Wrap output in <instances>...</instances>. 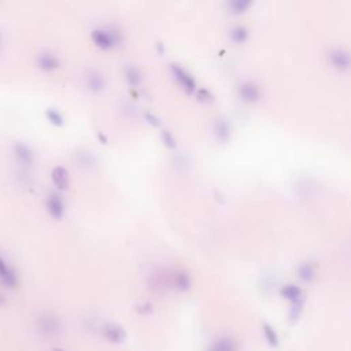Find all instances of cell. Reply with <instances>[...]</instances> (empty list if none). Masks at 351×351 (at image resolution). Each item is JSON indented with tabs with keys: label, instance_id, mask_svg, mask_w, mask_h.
I'll list each match as a JSON object with an SVG mask.
<instances>
[{
	"label": "cell",
	"instance_id": "1",
	"mask_svg": "<svg viewBox=\"0 0 351 351\" xmlns=\"http://www.w3.org/2000/svg\"><path fill=\"white\" fill-rule=\"evenodd\" d=\"M92 37L93 44L100 48V50H104V51H109L111 48H114L122 42V36L121 33L114 28H104V29H95L91 34Z\"/></svg>",
	"mask_w": 351,
	"mask_h": 351
},
{
	"label": "cell",
	"instance_id": "2",
	"mask_svg": "<svg viewBox=\"0 0 351 351\" xmlns=\"http://www.w3.org/2000/svg\"><path fill=\"white\" fill-rule=\"evenodd\" d=\"M170 72L174 77L176 83L179 84L188 95H192L196 91V81L188 70H185L183 66L177 65V63H171Z\"/></svg>",
	"mask_w": 351,
	"mask_h": 351
},
{
	"label": "cell",
	"instance_id": "3",
	"mask_svg": "<svg viewBox=\"0 0 351 351\" xmlns=\"http://www.w3.org/2000/svg\"><path fill=\"white\" fill-rule=\"evenodd\" d=\"M0 284L6 288H15L19 284L18 274L3 257H0Z\"/></svg>",
	"mask_w": 351,
	"mask_h": 351
},
{
	"label": "cell",
	"instance_id": "4",
	"mask_svg": "<svg viewBox=\"0 0 351 351\" xmlns=\"http://www.w3.org/2000/svg\"><path fill=\"white\" fill-rule=\"evenodd\" d=\"M47 212L56 221L63 218V216H65V202H63V199L59 194L52 192V194L48 195V198H47Z\"/></svg>",
	"mask_w": 351,
	"mask_h": 351
},
{
	"label": "cell",
	"instance_id": "5",
	"mask_svg": "<svg viewBox=\"0 0 351 351\" xmlns=\"http://www.w3.org/2000/svg\"><path fill=\"white\" fill-rule=\"evenodd\" d=\"M36 65L43 72H55V70L59 69L62 63H60V59L55 54L46 51L39 54L36 59Z\"/></svg>",
	"mask_w": 351,
	"mask_h": 351
},
{
	"label": "cell",
	"instance_id": "6",
	"mask_svg": "<svg viewBox=\"0 0 351 351\" xmlns=\"http://www.w3.org/2000/svg\"><path fill=\"white\" fill-rule=\"evenodd\" d=\"M14 151L15 161L18 162L22 167H30L33 165L34 157H33L32 150L23 143H15L13 147Z\"/></svg>",
	"mask_w": 351,
	"mask_h": 351
},
{
	"label": "cell",
	"instance_id": "7",
	"mask_svg": "<svg viewBox=\"0 0 351 351\" xmlns=\"http://www.w3.org/2000/svg\"><path fill=\"white\" fill-rule=\"evenodd\" d=\"M103 335H104V337H106L109 342L116 343V344L124 343L125 339H126L125 329L116 323H107L103 327Z\"/></svg>",
	"mask_w": 351,
	"mask_h": 351
},
{
	"label": "cell",
	"instance_id": "8",
	"mask_svg": "<svg viewBox=\"0 0 351 351\" xmlns=\"http://www.w3.org/2000/svg\"><path fill=\"white\" fill-rule=\"evenodd\" d=\"M85 83H87L88 89H89L91 92L99 93L106 89V79H104V76H103L99 70H91V72L87 74Z\"/></svg>",
	"mask_w": 351,
	"mask_h": 351
},
{
	"label": "cell",
	"instance_id": "9",
	"mask_svg": "<svg viewBox=\"0 0 351 351\" xmlns=\"http://www.w3.org/2000/svg\"><path fill=\"white\" fill-rule=\"evenodd\" d=\"M51 180L59 191H66L70 185L69 171L63 166H56L51 171Z\"/></svg>",
	"mask_w": 351,
	"mask_h": 351
},
{
	"label": "cell",
	"instance_id": "10",
	"mask_svg": "<svg viewBox=\"0 0 351 351\" xmlns=\"http://www.w3.org/2000/svg\"><path fill=\"white\" fill-rule=\"evenodd\" d=\"M39 327H40V331L44 335L52 336V335H56V333L59 332L60 323L54 315H43L40 321H39Z\"/></svg>",
	"mask_w": 351,
	"mask_h": 351
},
{
	"label": "cell",
	"instance_id": "11",
	"mask_svg": "<svg viewBox=\"0 0 351 351\" xmlns=\"http://www.w3.org/2000/svg\"><path fill=\"white\" fill-rule=\"evenodd\" d=\"M125 80L132 88H139L143 83V74L134 66H126L125 67Z\"/></svg>",
	"mask_w": 351,
	"mask_h": 351
},
{
	"label": "cell",
	"instance_id": "12",
	"mask_svg": "<svg viewBox=\"0 0 351 351\" xmlns=\"http://www.w3.org/2000/svg\"><path fill=\"white\" fill-rule=\"evenodd\" d=\"M283 296L291 300L292 305H303V292L299 287L287 286L283 288Z\"/></svg>",
	"mask_w": 351,
	"mask_h": 351
},
{
	"label": "cell",
	"instance_id": "13",
	"mask_svg": "<svg viewBox=\"0 0 351 351\" xmlns=\"http://www.w3.org/2000/svg\"><path fill=\"white\" fill-rule=\"evenodd\" d=\"M173 284L181 292L188 291L191 288V277L187 272H177L173 277Z\"/></svg>",
	"mask_w": 351,
	"mask_h": 351
},
{
	"label": "cell",
	"instance_id": "14",
	"mask_svg": "<svg viewBox=\"0 0 351 351\" xmlns=\"http://www.w3.org/2000/svg\"><path fill=\"white\" fill-rule=\"evenodd\" d=\"M262 333L265 340L270 347H278L280 344V340H278V335L276 332V329L273 328L272 325H269L268 323L262 324Z\"/></svg>",
	"mask_w": 351,
	"mask_h": 351
},
{
	"label": "cell",
	"instance_id": "15",
	"mask_svg": "<svg viewBox=\"0 0 351 351\" xmlns=\"http://www.w3.org/2000/svg\"><path fill=\"white\" fill-rule=\"evenodd\" d=\"M240 96L245 102H254L255 99L258 97V89H257L254 84H244L240 88Z\"/></svg>",
	"mask_w": 351,
	"mask_h": 351
},
{
	"label": "cell",
	"instance_id": "16",
	"mask_svg": "<svg viewBox=\"0 0 351 351\" xmlns=\"http://www.w3.org/2000/svg\"><path fill=\"white\" fill-rule=\"evenodd\" d=\"M214 132H216V136H217L218 140L227 142L228 137H229V126H228L227 121L218 120L216 122V126H214Z\"/></svg>",
	"mask_w": 351,
	"mask_h": 351
},
{
	"label": "cell",
	"instance_id": "17",
	"mask_svg": "<svg viewBox=\"0 0 351 351\" xmlns=\"http://www.w3.org/2000/svg\"><path fill=\"white\" fill-rule=\"evenodd\" d=\"M46 117L50 124H52L54 126H62L65 124V118L60 114L59 111L55 110V109H47L46 110Z\"/></svg>",
	"mask_w": 351,
	"mask_h": 351
},
{
	"label": "cell",
	"instance_id": "18",
	"mask_svg": "<svg viewBox=\"0 0 351 351\" xmlns=\"http://www.w3.org/2000/svg\"><path fill=\"white\" fill-rule=\"evenodd\" d=\"M247 30H245L243 26H236V28L232 29L231 37L232 40L235 43H244L245 39H247Z\"/></svg>",
	"mask_w": 351,
	"mask_h": 351
},
{
	"label": "cell",
	"instance_id": "19",
	"mask_svg": "<svg viewBox=\"0 0 351 351\" xmlns=\"http://www.w3.org/2000/svg\"><path fill=\"white\" fill-rule=\"evenodd\" d=\"M249 6V2H244V0H235V2H231V3H229V7H231L232 13H236V14L244 13V10L247 9Z\"/></svg>",
	"mask_w": 351,
	"mask_h": 351
},
{
	"label": "cell",
	"instance_id": "20",
	"mask_svg": "<svg viewBox=\"0 0 351 351\" xmlns=\"http://www.w3.org/2000/svg\"><path fill=\"white\" fill-rule=\"evenodd\" d=\"M161 139H162V143L165 144L167 148H176V146H177L174 136H173L169 130H162Z\"/></svg>",
	"mask_w": 351,
	"mask_h": 351
},
{
	"label": "cell",
	"instance_id": "21",
	"mask_svg": "<svg viewBox=\"0 0 351 351\" xmlns=\"http://www.w3.org/2000/svg\"><path fill=\"white\" fill-rule=\"evenodd\" d=\"M196 96H198V99L200 100V102H212L213 100V96L212 93L208 92L207 89H199L198 92H196Z\"/></svg>",
	"mask_w": 351,
	"mask_h": 351
},
{
	"label": "cell",
	"instance_id": "22",
	"mask_svg": "<svg viewBox=\"0 0 351 351\" xmlns=\"http://www.w3.org/2000/svg\"><path fill=\"white\" fill-rule=\"evenodd\" d=\"M144 118H146V121H147L148 124L153 125L155 128L161 125V120H159L155 114H153V113H144Z\"/></svg>",
	"mask_w": 351,
	"mask_h": 351
},
{
	"label": "cell",
	"instance_id": "23",
	"mask_svg": "<svg viewBox=\"0 0 351 351\" xmlns=\"http://www.w3.org/2000/svg\"><path fill=\"white\" fill-rule=\"evenodd\" d=\"M80 163H83L84 166H91V165H93L95 163V159H93L92 155H89V154L87 153H81V155H80Z\"/></svg>",
	"mask_w": 351,
	"mask_h": 351
},
{
	"label": "cell",
	"instance_id": "24",
	"mask_svg": "<svg viewBox=\"0 0 351 351\" xmlns=\"http://www.w3.org/2000/svg\"><path fill=\"white\" fill-rule=\"evenodd\" d=\"M158 51H159V54H161V55H162V54H163V52H165V48H163V44H162V43H158Z\"/></svg>",
	"mask_w": 351,
	"mask_h": 351
},
{
	"label": "cell",
	"instance_id": "25",
	"mask_svg": "<svg viewBox=\"0 0 351 351\" xmlns=\"http://www.w3.org/2000/svg\"><path fill=\"white\" fill-rule=\"evenodd\" d=\"M3 302H5V299H3V296L0 295V305H2V303H3Z\"/></svg>",
	"mask_w": 351,
	"mask_h": 351
},
{
	"label": "cell",
	"instance_id": "26",
	"mask_svg": "<svg viewBox=\"0 0 351 351\" xmlns=\"http://www.w3.org/2000/svg\"><path fill=\"white\" fill-rule=\"evenodd\" d=\"M52 351H65V350H62V348H54Z\"/></svg>",
	"mask_w": 351,
	"mask_h": 351
},
{
	"label": "cell",
	"instance_id": "27",
	"mask_svg": "<svg viewBox=\"0 0 351 351\" xmlns=\"http://www.w3.org/2000/svg\"><path fill=\"white\" fill-rule=\"evenodd\" d=\"M212 351H213V350H212Z\"/></svg>",
	"mask_w": 351,
	"mask_h": 351
}]
</instances>
